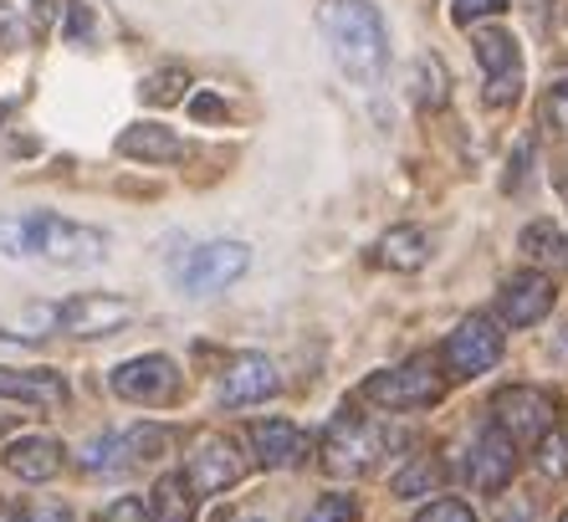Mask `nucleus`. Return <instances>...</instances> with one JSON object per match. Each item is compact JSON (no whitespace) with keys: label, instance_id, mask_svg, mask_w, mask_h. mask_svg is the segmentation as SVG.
Masks as SVG:
<instances>
[{"label":"nucleus","instance_id":"nucleus-1","mask_svg":"<svg viewBox=\"0 0 568 522\" xmlns=\"http://www.w3.org/2000/svg\"><path fill=\"white\" fill-rule=\"evenodd\" d=\"M317 27H323L333 62H338V72L348 82L374 88L384 78V67H389V31H384V16L374 11L369 0H323Z\"/></svg>","mask_w":568,"mask_h":522},{"label":"nucleus","instance_id":"nucleus-2","mask_svg":"<svg viewBox=\"0 0 568 522\" xmlns=\"http://www.w3.org/2000/svg\"><path fill=\"white\" fill-rule=\"evenodd\" d=\"M0 251L6 257H41L52 267H93L108 257V235L67 221L57 210H37V215H0Z\"/></svg>","mask_w":568,"mask_h":522},{"label":"nucleus","instance_id":"nucleus-3","mask_svg":"<svg viewBox=\"0 0 568 522\" xmlns=\"http://www.w3.org/2000/svg\"><path fill=\"white\" fill-rule=\"evenodd\" d=\"M358 394L379 410H430V405L446 400V374H440L430 359H410V364H395V369L369 374Z\"/></svg>","mask_w":568,"mask_h":522},{"label":"nucleus","instance_id":"nucleus-4","mask_svg":"<svg viewBox=\"0 0 568 522\" xmlns=\"http://www.w3.org/2000/svg\"><path fill=\"white\" fill-rule=\"evenodd\" d=\"M379 451H384L379 425H369L358 410H344L323 435V471L328 476H369L379 466Z\"/></svg>","mask_w":568,"mask_h":522},{"label":"nucleus","instance_id":"nucleus-5","mask_svg":"<svg viewBox=\"0 0 568 522\" xmlns=\"http://www.w3.org/2000/svg\"><path fill=\"white\" fill-rule=\"evenodd\" d=\"M246 267H252V247H241V241H205V247H190V257H180L174 282L190 298H215L236 277H246Z\"/></svg>","mask_w":568,"mask_h":522},{"label":"nucleus","instance_id":"nucleus-6","mask_svg":"<svg viewBox=\"0 0 568 522\" xmlns=\"http://www.w3.org/2000/svg\"><path fill=\"white\" fill-rule=\"evenodd\" d=\"M113 394L129 400V405H174L185 394V374L170 353H139V359H123L113 374H108Z\"/></svg>","mask_w":568,"mask_h":522},{"label":"nucleus","instance_id":"nucleus-7","mask_svg":"<svg viewBox=\"0 0 568 522\" xmlns=\"http://www.w3.org/2000/svg\"><path fill=\"white\" fill-rule=\"evenodd\" d=\"M491 420L513 435L517 445H538L542 435L558 425V400L548 390H532V384H507L491 400Z\"/></svg>","mask_w":568,"mask_h":522},{"label":"nucleus","instance_id":"nucleus-8","mask_svg":"<svg viewBox=\"0 0 568 522\" xmlns=\"http://www.w3.org/2000/svg\"><path fill=\"white\" fill-rule=\"evenodd\" d=\"M471 52L487 72V103L491 108H513L523 98V52H517V37L503 27H487L471 37Z\"/></svg>","mask_w":568,"mask_h":522},{"label":"nucleus","instance_id":"nucleus-9","mask_svg":"<svg viewBox=\"0 0 568 522\" xmlns=\"http://www.w3.org/2000/svg\"><path fill=\"white\" fill-rule=\"evenodd\" d=\"M440 364L450 379H476L487 369L503 364V328L491 318H466V323L450 328L446 349H440Z\"/></svg>","mask_w":568,"mask_h":522},{"label":"nucleus","instance_id":"nucleus-10","mask_svg":"<svg viewBox=\"0 0 568 522\" xmlns=\"http://www.w3.org/2000/svg\"><path fill=\"white\" fill-rule=\"evenodd\" d=\"M185 476L195 486V496H221L246 476V456L225 435H200L185 456Z\"/></svg>","mask_w":568,"mask_h":522},{"label":"nucleus","instance_id":"nucleus-11","mask_svg":"<svg viewBox=\"0 0 568 522\" xmlns=\"http://www.w3.org/2000/svg\"><path fill=\"white\" fill-rule=\"evenodd\" d=\"M57 323L72 339H108V333L133 323V308L123 298H108V292H78V298L57 302Z\"/></svg>","mask_w":568,"mask_h":522},{"label":"nucleus","instance_id":"nucleus-12","mask_svg":"<svg viewBox=\"0 0 568 522\" xmlns=\"http://www.w3.org/2000/svg\"><path fill=\"white\" fill-rule=\"evenodd\" d=\"M554 302H558L554 277H542V272H517V277H507L503 292H497V323H507V328H532V323H542V318L554 313Z\"/></svg>","mask_w":568,"mask_h":522},{"label":"nucleus","instance_id":"nucleus-13","mask_svg":"<svg viewBox=\"0 0 568 522\" xmlns=\"http://www.w3.org/2000/svg\"><path fill=\"white\" fill-rule=\"evenodd\" d=\"M466 476H471L476 492H503V486L517 476V441L497 425V420L476 435L471 456H466Z\"/></svg>","mask_w":568,"mask_h":522},{"label":"nucleus","instance_id":"nucleus-14","mask_svg":"<svg viewBox=\"0 0 568 522\" xmlns=\"http://www.w3.org/2000/svg\"><path fill=\"white\" fill-rule=\"evenodd\" d=\"M277 390H282L277 364H272L266 353H241L236 364L225 369V379H221V405L246 410V405H262V400H272Z\"/></svg>","mask_w":568,"mask_h":522},{"label":"nucleus","instance_id":"nucleus-15","mask_svg":"<svg viewBox=\"0 0 568 522\" xmlns=\"http://www.w3.org/2000/svg\"><path fill=\"white\" fill-rule=\"evenodd\" d=\"M246 441L256 451V466H266V471H287L307 456V435L292 420H252Z\"/></svg>","mask_w":568,"mask_h":522},{"label":"nucleus","instance_id":"nucleus-16","mask_svg":"<svg viewBox=\"0 0 568 522\" xmlns=\"http://www.w3.org/2000/svg\"><path fill=\"white\" fill-rule=\"evenodd\" d=\"M67 394H72V390H67V379L57 374V369H0V400L62 410Z\"/></svg>","mask_w":568,"mask_h":522},{"label":"nucleus","instance_id":"nucleus-17","mask_svg":"<svg viewBox=\"0 0 568 522\" xmlns=\"http://www.w3.org/2000/svg\"><path fill=\"white\" fill-rule=\"evenodd\" d=\"M0 461L21 482H52L62 471V441L57 435H21V441H11L0 451Z\"/></svg>","mask_w":568,"mask_h":522},{"label":"nucleus","instance_id":"nucleus-18","mask_svg":"<svg viewBox=\"0 0 568 522\" xmlns=\"http://www.w3.org/2000/svg\"><path fill=\"white\" fill-rule=\"evenodd\" d=\"M113 149L123 159H133V164H174V159L185 154V139L170 123H129Z\"/></svg>","mask_w":568,"mask_h":522},{"label":"nucleus","instance_id":"nucleus-19","mask_svg":"<svg viewBox=\"0 0 568 522\" xmlns=\"http://www.w3.org/2000/svg\"><path fill=\"white\" fill-rule=\"evenodd\" d=\"M374 261L389 267V272H420L430 261V241H425L420 225H389L379 235V247H374Z\"/></svg>","mask_w":568,"mask_h":522},{"label":"nucleus","instance_id":"nucleus-20","mask_svg":"<svg viewBox=\"0 0 568 522\" xmlns=\"http://www.w3.org/2000/svg\"><path fill=\"white\" fill-rule=\"evenodd\" d=\"M195 508H200V496L190 486V476H180V471H164L149 486V518L154 522H195Z\"/></svg>","mask_w":568,"mask_h":522},{"label":"nucleus","instance_id":"nucleus-21","mask_svg":"<svg viewBox=\"0 0 568 522\" xmlns=\"http://www.w3.org/2000/svg\"><path fill=\"white\" fill-rule=\"evenodd\" d=\"M440 482H446V471H440V461L436 456H420L415 466H405L395 476V496H425V492H440Z\"/></svg>","mask_w":568,"mask_h":522},{"label":"nucleus","instance_id":"nucleus-22","mask_svg":"<svg viewBox=\"0 0 568 522\" xmlns=\"http://www.w3.org/2000/svg\"><path fill=\"white\" fill-rule=\"evenodd\" d=\"M185 72L180 67H164V72H149L144 82H139V98H144L149 108H170V103H180L185 98Z\"/></svg>","mask_w":568,"mask_h":522},{"label":"nucleus","instance_id":"nucleus-23","mask_svg":"<svg viewBox=\"0 0 568 522\" xmlns=\"http://www.w3.org/2000/svg\"><path fill=\"white\" fill-rule=\"evenodd\" d=\"M532 461H538V471L548 476V482H564L568 476V431L564 425H554V431L532 445Z\"/></svg>","mask_w":568,"mask_h":522},{"label":"nucleus","instance_id":"nucleus-24","mask_svg":"<svg viewBox=\"0 0 568 522\" xmlns=\"http://www.w3.org/2000/svg\"><path fill=\"white\" fill-rule=\"evenodd\" d=\"M523 251H528L532 261H564V257H568L564 231H558L554 221H532V225H523Z\"/></svg>","mask_w":568,"mask_h":522},{"label":"nucleus","instance_id":"nucleus-25","mask_svg":"<svg viewBox=\"0 0 568 522\" xmlns=\"http://www.w3.org/2000/svg\"><path fill=\"white\" fill-rule=\"evenodd\" d=\"M446 67L436 62V57H420V67H415V103L420 108H440L446 103Z\"/></svg>","mask_w":568,"mask_h":522},{"label":"nucleus","instance_id":"nucleus-26","mask_svg":"<svg viewBox=\"0 0 568 522\" xmlns=\"http://www.w3.org/2000/svg\"><path fill=\"white\" fill-rule=\"evenodd\" d=\"M303 522H358V502L348 492H323Z\"/></svg>","mask_w":568,"mask_h":522},{"label":"nucleus","instance_id":"nucleus-27","mask_svg":"<svg viewBox=\"0 0 568 522\" xmlns=\"http://www.w3.org/2000/svg\"><path fill=\"white\" fill-rule=\"evenodd\" d=\"M123 435H98L88 451H82V471H108V466H119L123 456H113V451H123Z\"/></svg>","mask_w":568,"mask_h":522},{"label":"nucleus","instance_id":"nucleus-28","mask_svg":"<svg viewBox=\"0 0 568 522\" xmlns=\"http://www.w3.org/2000/svg\"><path fill=\"white\" fill-rule=\"evenodd\" d=\"M415 522H476V512L466 508L462 496H440V502H430V508L415 512Z\"/></svg>","mask_w":568,"mask_h":522},{"label":"nucleus","instance_id":"nucleus-29","mask_svg":"<svg viewBox=\"0 0 568 522\" xmlns=\"http://www.w3.org/2000/svg\"><path fill=\"white\" fill-rule=\"evenodd\" d=\"M542 123H548L554 133H564V139H568V78L548 88V98H542Z\"/></svg>","mask_w":568,"mask_h":522},{"label":"nucleus","instance_id":"nucleus-30","mask_svg":"<svg viewBox=\"0 0 568 522\" xmlns=\"http://www.w3.org/2000/svg\"><path fill=\"white\" fill-rule=\"evenodd\" d=\"M123 441H129L133 456H159V451L170 445V431H159V425H133V431H123Z\"/></svg>","mask_w":568,"mask_h":522},{"label":"nucleus","instance_id":"nucleus-31","mask_svg":"<svg viewBox=\"0 0 568 522\" xmlns=\"http://www.w3.org/2000/svg\"><path fill=\"white\" fill-rule=\"evenodd\" d=\"M513 0H450V21L456 27H471V21H481V16H497L507 11Z\"/></svg>","mask_w":568,"mask_h":522},{"label":"nucleus","instance_id":"nucleus-32","mask_svg":"<svg viewBox=\"0 0 568 522\" xmlns=\"http://www.w3.org/2000/svg\"><path fill=\"white\" fill-rule=\"evenodd\" d=\"M190 113H195L200 123H225L231 108H225V98H215V92H195V98H190Z\"/></svg>","mask_w":568,"mask_h":522},{"label":"nucleus","instance_id":"nucleus-33","mask_svg":"<svg viewBox=\"0 0 568 522\" xmlns=\"http://www.w3.org/2000/svg\"><path fill=\"white\" fill-rule=\"evenodd\" d=\"M21 41H27V27H21V16H16L11 6L0 0V52H16Z\"/></svg>","mask_w":568,"mask_h":522},{"label":"nucleus","instance_id":"nucleus-34","mask_svg":"<svg viewBox=\"0 0 568 522\" xmlns=\"http://www.w3.org/2000/svg\"><path fill=\"white\" fill-rule=\"evenodd\" d=\"M98 522H154V518H149L144 502H133V496H123V502L103 508V518H98Z\"/></svg>","mask_w":568,"mask_h":522},{"label":"nucleus","instance_id":"nucleus-35","mask_svg":"<svg viewBox=\"0 0 568 522\" xmlns=\"http://www.w3.org/2000/svg\"><path fill=\"white\" fill-rule=\"evenodd\" d=\"M27 522H72V512H67L62 508V502H41V508L37 512H31V518Z\"/></svg>","mask_w":568,"mask_h":522},{"label":"nucleus","instance_id":"nucleus-36","mask_svg":"<svg viewBox=\"0 0 568 522\" xmlns=\"http://www.w3.org/2000/svg\"><path fill=\"white\" fill-rule=\"evenodd\" d=\"M52 11H57V0H31V21H37L41 31H47V21H52Z\"/></svg>","mask_w":568,"mask_h":522},{"label":"nucleus","instance_id":"nucleus-37","mask_svg":"<svg viewBox=\"0 0 568 522\" xmlns=\"http://www.w3.org/2000/svg\"><path fill=\"white\" fill-rule=\"evenodd\" d=\"M503 522H532V518H528V508H507Z\"/></svg>","mask_w":568,"mask_h":522},{"label":"nucleus","instance_id":"nucleus-38","mask_svg":"<svg viewBox=\"0 0 568 522\" xmlns=\"http://www.w3.org/2000/svg\"><path fill=\"white\" fill-rule=\"evenodd\" d=\"M558 522H568V512H564V518H558Z\"/></svg>","mask_w":568,"mask_h":522}]
</instances>
